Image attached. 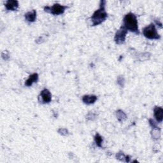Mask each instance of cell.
I'll return each mask as SVG.
<instances>
[{
	"mask_svg": "<svg viewBox=\"0 0 163 163\" xmlns=\"http://www.w3.org/2000/svg\"><path fill=\"white\" fill-rule=\"evenodd\" d=\"M122 27L127 31H130L136 34H139L138 23L136 16L133 13L126 14L123 20Z\"/></svg>",
	"mask_w": 163,
	"mask_h": 163,
	"instance_id": "cell-1",
	"label": "cell"
},
{
	"mask_svg": "<svg viewBox=\"0 0 163 163\" xmlns=\"http://www.w3.org/2000/svg\"><path fill=\"white\" fill-rule=\"evenodd\" d=\"M105 1H101L100 2V9L96 10L93 15L92 16L90 19L92 25L93 26H97L101 24L107 18V13L105 10Z\"/></svg>",
	"mask_w": 163,
	"mask_h": 163,
	"instance_id": "cell-2",
	"label": "cell"
},
{
	"mask_svg": "<svg viewBox=\"0 0 163 163\" xmlns=\"http://www.w3.org/2000/svg\"><path fill=\"white\" fill-rule=\"evenodd\" d=\"M143 34L148 39L159 40L161 38V36L158 34L155 26L153 23L144 28Z\"/></svg>",
	"mask_w": 163,
	"mask_h": 163,
	"instance_id": "cell-3",
	"label": "cell"
},
{
	"mask_svg": "<svg viewBox=\"0 0 163 163\" xmlns=\"http://www.w3.org/2000/svg\"><path fill=\"white\" fill-rule=\"evenodd\" d=\"M68 6L61 5L58 3H55L52 6L44 7V10L47 12L50 13L54 16H59L64 13Z\"/></svg>",
	"mask_w": 163,
	"mask_h": 163,
	"instance_id": "cell-4",
	"label": "cell"
},
{
	"mask_svg": "<svg viewBox=\"0 0 163 163\" xmlns=\"http://www.w3.org/2000/svg\"><path fill=\"white\" fill-rule=\"evenodd\" d=\"M127 33V31L124 29V28L122 26L120 27V29L119 30L115 35V41L117 44H122L124 43L126 40V34Z\"/></svg>",
	"mask_w": 163,
	"mask_h": 163,
	"instance_id": "cell-5",
	"label": "cell"
},
{
	"mask_svg": "<svg viewBox=\"0 0 163 163\" xmlns=\"http://www.w3.org/2000/svg\"><path fill=\"white\" fill-rule=\"evenodd\" d=\"M52 94L48 89L42 90L39 96V100L42 103H48L51 101Z\"/></svg>",
	"mask_w": 163,
	"mask_h": 163,
	"instance_id": "cell-6",
	"label": "cell"
},
{
	"mask_svg": "<svg viewBox=\"0 0 163 163\" xmlns=\"http://www.w3.org/2000/svg\"><path fill=\"white\" fill-rule=\"evenodd\" d=\"M154 117L159 122H162L163 119V109L161 107H155L154 109Z\"/></svg>",
	"mask_w": 163,
	"mask_h": 163,
	"instance_id": "cell-7",
	"label": "cell"
},
{
	"mask_svg": "<svg viewBox=\"0 0 163 163\" xmlns=\"http://www.w3.org/2000/svg\"><path fill=\"white\" fill-rule=\"evenodd\" d=\"M5 7L6 10L15 11L19 7V2L17 1H14V0H9L6 2Z\"/></svg>",
	"mask_w": 163,
	"mask_h": 163,
	"instance_id": "cell-8",
	"label": "cell"
},
{
	"mask_svg": "<svg viewBox=\"0 0 163 163\" xmlns=\"http://www.w3.org/2000/svg\"><path fill=\"white\" fill-rule=\"evenodd\" d=\"M97 99V96L94 95H85L82 97V101L85 104L91 105L94 103Z\"/></svg>",
	"mask_w": 163,
	"mask_h": 163,
	"instance_id": "cell-9",
	"label": "cell"
},
{
	"mask_svg": "<svg viewBox=\"0 0 163 163\" xmlns=\"http://www.w3.org/2000/svg\"><path fill=\"white\" fill-rule=\"evenodd\" d=\"M25 19L30 23H33L37 19V11L33 10L30 12H28L25 14Z\"/></svg>",
	"mask_w": 163,
	"mask_h": 163,
	"instance_id": "cell-10",
	"label": "cell"
},
{
	"mask_svg": "<svg viewBox=\"0 0 163 163\" xmlns=\"http://www.w3.org/2000/svg\"><path fill=\"white\" fill-rule=\"evenodd\" d=\"M38 80V73H33L32 75H31L29 78L27 79V80L25 82V85L27 87H30L32 85L37 82Z\"/></svg>",
	"mask_w": 163,
	"mask_h": 163,
	"instance_id": "cell-11",
	"label": "cell"
},
{
	"mask_svg": "<svg viewBox=\"0 0 163 163\" xmlns=\"http://www.w3.org/2000/svg\"><path fill=\"white\" fill-rule=\"evenodd\" d=\"M152 131V136L154 140H158L161 137V129L158 127H153Z\"/></svg>",
	"mask_w": 163,
	"mask_h": 163,
	"instance_id": "cell-12",
	"label": "cell"
},
{
	"mask_svg": "<svg viewBox=\"0 0 163 163\" xmlns=\"http://www.w3.org/2000/svg\"><path fill=\"white\" fill-rule=\"evenodd\" d=\"M117 119L119 120V121L120 122H123L127 119V116L126 115V113L122 110H120L117 112Z\"/></svg>",
	"mask_w": 163,
	"mask_h": 163,
	"instance_id": "cell-13",
	"label": "cell"
},
{
	"mask_svg": "<svg viewBox=\"0 0 163 163\" xmlns=\"http://www.w3.org/2000/svg\"><path fill=\"white\" fill-rule=\"evenodd\" d=\"M94 141L96 142V144L97 147H101V145H102V143H103V138L102 136L100 135V134L97 133L95 136H94Z\"/></svg>",
	"mask_w": 163,
	"mask_h": 163,
	"instance_id": "cell-14",
	"label": "cell"
},
{
	"mask_svg": "<svg viewBox=\"0 0 163 163\" xmlns=\"http://www.w3.org/2000/svg\"><path fill=\"white\" fill-rule=\"evenodd\" d=\"M58 133L63 136H66L68 134V131L65 128H62V129H59L58 130Z\"/></svg>",
	"mask_w": 163,
	"mask_h": 163,
	"instance_id": "cell-15",
	"label": "cell"
},
{
	"mask_svg": "<svg viewBox=\"0 0 163 163\" xmlns=\"http://www.w3.org/2000/svg\"><path fill=\"white\" fill-rule=\"evenodd\" d=\"M95 117H96V115L94 114L93 113H91V112L89 113L88 115L86 116V118L89 120H93Z\"/></svg>",
	"mask_w": 163,
	"mask_h": 163,
	"instance_id": "cell-16",
	"label": "cell"
},
{
	"mask_svg": "<svg viewBox=\"0 0 163 163\" xmlns=\"http://www.w3.org/2000/svg\"><path fill=\"white\" fill-rule=\"evenodd\" d=\"M117 159L122 161L123 159H125L126 158V156L124 155L123 153H118L117 154Z\"/></svg>",
	"mask_w": 163,
	"mask_h": 163,
	"instance_id": "cell-17",
	"label": "cell"
},
{
	"mask_svg": "<svg viewBox=\"0 0 163 163\" xmlns=\"http://www.w3.org/2000/svg\"><path fill=\"white\" fill-rule=\"evenodd\" d=\"M149 123H150L151 126L152 127V128H153V127H158L156 123L155 122V121H154V120L153 119H150V120H149Z\"/></svg>",
	"mask_w": 163,
	"mask_h": 163,
	"instance_id": "cell-18",
	"label": "cell"
}]
</instances>
